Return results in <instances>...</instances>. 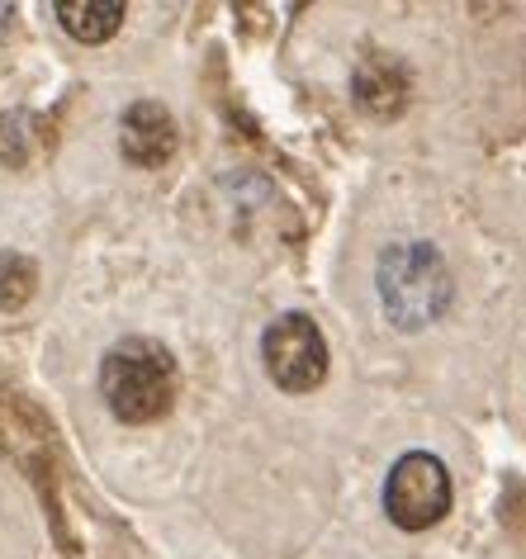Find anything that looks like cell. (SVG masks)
Here are the masks:
<instances>
[{
	"mask_svg": "<svg viewBox=\"0 0 526 559\" xmlns=\"http://www.w3.org/2000/svg\"><path fill=\"white\" fill-rule=\"evenodd\" d=\"M100 389L105 403L119 423H157V417L171 413L176 389H181V374H176V360L162 342L152 337H123L119 346H109L105 366H100Z\"/></svg>",
	"mask_w": 526,
	"mask_h": 559,
	"instance_id": "cell-1",
	"label": "cell"
},
{
	"mask_svg": "<svg viewBox=\"0 0 526 559\" xmlns=\"http://www.w3.org/2000/svg\"><path fill=\"white\" fill-rule=\"evenodd\" d=\"M380 299L398 328H427L451 304V271L427 242H398L380 257Z\"/></svg>",
	"mask_w": 526,
	"mask_h": 559,
	"instance_id": "cell-2",
	"label": "cell"
},
{
	"mask_svg": "<svg viewBox=\"0 0 526 559\" xmlns=\"http://www.w3.org/2000/svg\"><path fill=\"white\" fill-rule=\"evenodd\" d=\"M384 512L398 531H427L451 512V469L427 451H408L394 460L384 479Z\"/></svg>",
	"mask_w": 526,
	"mask_h": 559,
	"instance_id": "cell-3",
	"label": "cell"
},
{
	"mask_svg": "<svg viewBox=\"0 0 526 559\" xmlns=\"http://www.w3.org/2000/svg\"><path fill=\"white\" fill-rule=\"evenodd\" d=\"M261 360H266L275 389L309 394L327 380V337L318 332L309 313H285L261 332Z\"/></svg>",
	"mask_w": 526,
	"mask_h": 559,
	"instance_id": "cell-4",
	"label": "cell"
},
{
	"mask_svg": "<svg viewBox=\"0 0 526 559\" xmlns=\"http://www.w3.org/2000/svg\"><path fill=\"white\" fill-rule=\"evenodd\" d=\"M119 143L123 157L138 166H162L176 152V119L166 115L157 100H138L129 105V115L119 123Z\"/></svg>",
	"mask_w": 526,
	"mask_h": 559,
	"instance_id": "cell-5",
	"label": "cell"
},
{
	"mask_svg": "<svg viewBox=\"0 0 526 559\" xmlns=\"http://www.w3.org/2000/svg\"><path fill=\"white\" fill-rule=\"evenodd\" d=\"M58 20H62L67 34L81 38V44H105V38L119 34L123 5L119 0H62Z\"/></svg>",
	"mask_w": 526,
	"mask_h": 559,
	"instance_id": "cell-6",
	"label": "cell"
},
{
	"mask_svg": "<svg viewBox=\"0 0 526 559\" xmlns=\"http://www.w3.org/2000/svg\"><path fill=\"white\" fill-rule=\"evenodd\" d=\"M34 280H38L34 261L20 257V251H5V257H0V309H10V313L24 309L34 295Z\"/></svg>",
	"mask_w": 526,
	"mask_h": 559,
	"instance_id": "cell-7",
	"label": "cell"
}]
</instances>
